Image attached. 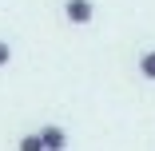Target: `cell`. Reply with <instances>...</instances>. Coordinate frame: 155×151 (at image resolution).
<instances>
[{"mask_svg": "<svg viewBox=\"0 0 155 151\" xmlns=\"http://www.w3.org/2000/svg\"><path fill=\"white\" fill-rule=\"evenodd\" d=\"M44 151H64V147H44Z\"/></svg>", "mask_w": 155, "mask_h": 151, "instance_id": "obj_6", "label": "cell"}, {"mask_svg": "<svg viewBox=\"0 0 155 151\" xmlns=\"http://www.w3.org/2000/svg\"><path fill=\"white\" fill-rule=\"evenodd\" d=\"M40 139H44V147H68V131H64V127H56V123L40 127Z\"/></svg>", "mask_w": 155, "mask_h": 151, "instance_id": "obj_2", "label": "cell"}, {"mask_svg": "<svg viewBox=\"0 0 155 151\" xmlns=\"http://www.w3.org/2000/svg\"><path fill=\"white\" fill-rule=\"evenodd\" d=\"M64 16L72 24H87L91 16H96V8H91V0H68V4H64Z\"/></svg>", "mask_w": 155, "mask_h": 151, "instance_id": "obj_1", "label": "cell"}, {"mask_svg": "<svg viewBox=\"0 0 155 151\" xmlns=\"http://www.w3.org/2000/svg\"><path fill=\"white\" fill-rule=\"evenodd\" d=\"M20 151H44V139H40V131L24 135V139H20Z\"/></svg>", "mask_w": 155, "mask_h": 151, "instance_id": "obj_3", "label": "cell"}, {"mask_svg": "<svg viewBox=\"0 0 155 151\" xmlns=\"http://www.w3.org/2000/svg\"><path fill=\"white\" fill-rule=\"evenodd\" d=\"M8 60H12V48H8L4 40H0V68H4V64H8Z\"/></svg>", "mask_w": 155, "mask_h": 151, "instance_id": "obj_5", "label": "cell"}, {"mask_svg": "<svg viewBox=\"0 0 155 151\" xmlns=\"http://www.w3.org/2000/svg\"><path fill=\"white\" fill-rule=\"evenodd\" d=\"M139 72H143L147 80H155V52H143V56H139Z\"/></svg>", "mask_w": 155, "mask_h": 151, "instance_id": "obj_4", "label": "cell"}]
</instances>
